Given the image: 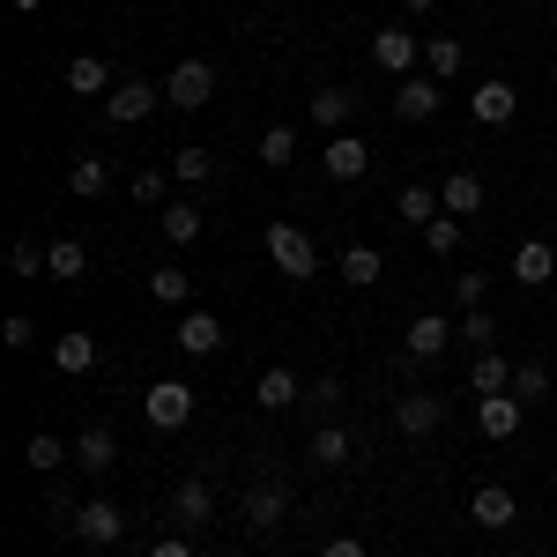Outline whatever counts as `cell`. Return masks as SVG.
<instances>
[{"label":"cell","mask_w":557,"mask_h":557,"mask_svg":"<svg viewBox=\"0 0 557 557\" xmlns=\"http://www.w3.org/2000/svg\"><path fill=\"white\" fill-rule=\"evenodd\" d=\"M268 260L283 268V283H312V268H320V246H312V231L305 223H268Z\"/></svg>","instance_id":"obj_1"},{"label":"cell","mask_w":557,"mask_h":557,"mask_svg":"<svg viewBox=\"0 0 557 557\" xmlns=\"http://www.w3.org/2000/svg\"><path fill=\"white\" fill-rule=\"evenodd\" d=\"M372 67H380V75H401V83H409V75L424 67V38H409L401 23L372 30Z\"/></svg>","instance_id":"obj_2"},{"label":"cell","mask_w":557,"mask_h":557,"mask_svg":"<svg viewBox=\"0 0 557 557\" xmlns=\"http://www.w3.org/2000/svg\"><path fill=\"white\" fill-rule=\"evenodd\" d=\"M209 97H215V67L209 60H178L172 75H164V104H172V112H201Z\"/></svg>","instance_id":"obj_3"},{"label":"cell","mask_w":557,"mask_h":557,"mask_svg":"<svg viewBox=\"0 0 557 557\" xmlns=\"http://www.w3.org/2000/svg\"><path fill=\"white\" fill-rule=\"evenodd\" d=\"M67 528H75V543H89V550H112V543L127 535V513H120L112 498H89V506H75Z\"/></svg>","instance_id":"obj_4"},{"label":"cell","mask_w":557,"mask_h":557,"mask_svg":"<svg viewBox=\"0 0 557 557\" xmlns=\"http://www.w3.org/2000/svg\"><path fill=\"white\" fill-rule=\"evenodd\" d=\"M238 513H246V528H253V535H275V528H283V513H290V491H283L275 475H260L253 491L238 498Z\"/></svg>","instance_id":"obj_5"},{"label":"cell","mask_w":557,"mask_h":557,"mask_svg":"<svg viewBox=\"0 0 557 557\" xmlns=\"http://www.w3.org/2000/svg\"><path fill=\"white\" fill-rule=\"evenodd\" d=\"M438 417H446V401H438L431 386H401V401H394V431H401V438H431Z\"/></svg>","instance_id":"obj_6"},{"label":"cell","mask_w":557,"mask_h":557,"mask_svg":"<svg viewBox=\"0 0 557 557\" xmlns=\"http://www.w3.org/2000/svg\"><path fill=\"white\" fill-rule=\"evenodd\" d=\"M141 417H149L157 431H178L186 417H194V386L186 380H157L149 394H141Z\"/></svg>","instance_id":"obj_7"},{"label":"cell","mask_w":557,"mask_h":557,"mask_svg":"<svg viewBox=\"0 0 557 557\" xmlns=\"http://www.w3.org/2000/svg\"><path fill=\"white\" fill-rule=\"evenodd\" d=\"M461 343V327H454V320H446V312H417V320H409V335H401V349H409V357H446V349Z\"/></svg>","instance_id":"obj_8"},{"label":"cell","mask_w":557,"mask_h":557,"mask_svg":"<svg viewBox=\"0 0 557 557\" xmlns=\"http://www.w3.org/2000/svg\"><path fill=\"white\" fill-rule=\"evenodd\" d=\"M469 112H475V127H506V120L520 112V89L506 83V75H491V83L469 89Z\"/></svg>","instance_id":"obj_9"},{"label":"cell","mask_w":557,"mask_h":557,"mask_svg":"<svg viewBox=\"0 0 557 557\" xmlns=\"http://www.w3.org/2000/svg\"><path fill=\"white\" fill-rule=\"evenodd\" d=\"M520 417H528L520 394H475V431L483 438H520Z\"/></svg>","instance_id":"obj_10"},{"label":"cell","mask_w":557,"mask_h":557,"mask_svg":"<svg viewBox=\"0 0 557 557\" xmlns=\"http://www.w3.org/2000/svg\"><path fill=\"white\" fill-rule=\"evenodd\" d=\"M469 520L475 528H491V535H506L520 520V498L506 491V483H475V498H469Z\"/></svg>","instance_id":"obj_11"},{"label":"cell","mask_w":557,"mask_h":557,"mask_svg":"<svg viewBox=\"0 0 557 557\" xmlns=\"http://www.w3.org/2000/svg\"><path fill=\"white\" fill-rule=\"evenodd\" d=\"M75 469L104 483V475L120 469V431H112V424H89L83 438H75Z\"/></svg>","instance_id":"obj_12"},{"label":"cell","mask_w":557,"mask_h":557,"mask_svg":"<svg viewBox=\"0 0 557 557\" xmlns=\"http://www.w3.org/2000/svg\"><path fill=\"white\" fill-rule=\"evenodd\" d=\"M178 357H215V349H223V320H215L209 305H194V312H186V320H178Z\"/></svg>","instance_id":"obj_13"},{"label":"cell","mask_w":557,"mask_h":557,"mask_svg":"<svg viewBox=\"0 0 557 557\" xmlns=\"http://www.w3.org/2000/svg\"><path fill=\"white\" fill-rule=\"evenodd\" d=\"M172 520L178 528H209L215 520V483L209 475H186V483L172 491Z\"/></svg>","instance_id":"obj_14"},{"label":"cell","mask_w":557,"mask_h":557,"mask_svg":"<svg viewBox=\"0 0 557 557\" xmlns=\"http://www.w3.org/2000/svg\"><path fill=\"white\" fill-rule=\"evenodd\" d=\"M157 104H164V97H157L149 83H120L112 97H104V120H112V127H141Z\"/></svg>","instance_id":"obj_15"},{"label":"cell","mask_w":557,"mask_h":557,"mask_svg":"<svg viewBox=\"0 0 557 557\" xmlns=\"http://www.w3.org/2000/svg\"><path fill=\"white\" fill-rule=\"evenodd\" d=\"M305 120H312L320 134H349V120H357V89H312Z\"/></svg>","instance_id":"obj_16"},{"label":"cell","mask_w":557,"mask_h":557,"mask_svg":"<svg viewBox=\"0 0 557 557\" xmlns=\"http://www.w3.org/2000/svg\"><path fill=\"white\" fill-rule=\"evenodd\" d=\"M320 164H327V178H343V186H357V178L372 172V149H364L357 134H327V157H320Z\"/></svg>","instance_id":"obj_17"},{"label":"cell","mask_w":557,"mask_h":557,"mask_svg":"<svg viewBox=\"0 0 557 557\" xmlns=\"http://www.w3.org/2000/svg\"><path fill=\"white\" fill-rule=\"evenodd\" d=\"M253 401L283 417V409H298V401H305V380H298V372H283V364H268V372L253 380Z\"/></svg>","instance_id":"obj_18"},{"label":"cell","mask_w":557,"mask_h":557,"mask_svg":"<svg viewBox=\"0 0 557 557\" xmlns=\"http://www.w3.org/2000/svg\"><path fill=\"white\" fill-rule=\"evenodd\" d=\"M438 209L469 223V215L483 209V178H475V172H446V178H438Z\"/></svg>","instance_id":"obj_19"},{"label":"cell","mask_w":557,"mask_h":557,"mask_svg":"<svg viewBox=\"0 0 557 557\" xmlns=\"http://www.w3.org/2000/svg\"><path fill=\"white\" fill-rule=\"evenodd\" d=\"M52 364H60L67 380H83V372H97V335H83V327H67V335L52 343Z\"/></svg>","instance_id":"obj_20"},{"label":"cell","mask_w":557,"mask_h":557,"mask_svg":"<svg viewBox=\"0 0 557 557\" xmlns=\"http://www.w3.org/2000/svg\"><path fill=\"white\" fill-rule=\"evenodd\" d=\"M67 89H75V97H112V67H104V60H97V52H75V60H67Z\"/></svg>","instance_id":"obj_21"},{"label":"cell","mask_w":557,"mask_h":557,"mask_svg":"<svg viewBox=\"0 0 557 557\" xmlns=\"http://www.w3.org/2000/svg\"><path fill=\"white\" fill-rule=\"evenodd\" d=\"M394 112H401L409 127H417V120H431V112H438V83H431V75H409V83L394 89Z\"/></svg>","instance_id":"obj_22"},{"label":"cell","mask_w":557,"mask_h":557,"mask_svg":"<svg viewBox=\"0 0 557 557\" xmlns=\"http://www.w3.org/2000/svg\"><path fill=\"white\" fill-rule=\"evenodd\" d=\"M104 186H112V164H104V157H75V164H67V194H75V201H104Z\"/></svg>","instance_id":"obj_23"},{"label":"cell","mask_w":557,"mask_h":557,"mask_svg":"<svg viewBox=\"0 0 557 557\" xmlns=\"http://www.w3.org/2000/svg\"><path fill=\"white\" fill-rule=\"evenodd\" d=\"M513 275L520 283H557V253L543 246V238H520L513 246Z\"/></svg>","instance_id":"obj_24"},{"label":"cell","mask_w":557,"mask_h":557,"mask_svg":"<svg viewBox=\"0 0 557 557\" xmlns=\"http://www.w3.org/2000/svg\"><path fill=\"white\" fill-rule=\"evenodd\" d=\"M475 394H513V364L498 357V349H475V372H469Z\"/></svg>","instance_id":"obj_25"},{"label":"cell","mask_w":557,"mask_h":557,"mask_svg":"<svg viewBox=\"0 0 557 557\" xmlns=\"http://www.w3.org/2000/svg\"><path fill=\"white\" fill-rule=\"evenodd\" d=\"M23 461H30L38 475H52V469H67V461H75V446H67V438H52V431H30Z\"/></svg>","instance_id":"obj_26"},{"label":"cell","mask_w":557,"mask_h":557,"mask_svg":"<svg viewBox=\"0 0 557 557\" xmlns=\"http://www.w3.org/2000/svg\"><path fill=\"white\" fill-rule=\"evenodd\" d=\"M83 268H89V246H83V238H52V246H45V275H60V283H75Z\"/></svg>","instance_id":"obj_27"},{"label":"cell","mask_w":557,"mask_h":557,"mask_svg":"<svg viewBox=\"0 0 557 557\" xmlns=\"http://www.w3.org/2000/svg\"><path fill=\"white\" fill-rule=\"evenodd\" d=\"M461 52H469L461 38H424V75L431 83H454L461 75Z\"/></svg>","instance_id":"obj_28"},{"label":"cell","mask_w":557,"mask_h":557,"mask_svg":"<svg viewBox=\"0 0 557 557\" xmlns=\"http://www.w3.org/2000/svg\"><path fill=\"white\" fill-rule=\"evenodd\" d=\"M394 209H401V223H438V186H417V178H409V186H401V194H394Z\"/></svg>","instance_id":"obj_29"},{"label":"cell","mask_w":557,"mask_h":557,"mask_svg":"<svg viewBox=\"0 0 557 557\" xmlns=\"http://www.w3.org/2000/svg\"><path fill=\"white\" fill-rule=\"evenodd\" d=\"M380 268H386L380 246H349V253H343V283H349V290H372V283H380Z\"/></svg>","instance_id":"obj_30"},{"label":"cell","mask_w":557,"mask_h":557,"mask_svg":"<svg viewBox=\"0 0 557 557\" xmlns=\"http://www.w3.org/2000/svg\"><path fill=\"white\" fill-rule=\"evenodd\" d=\"M201 231H209V223H201L194 201H164V238H172V246H194Z\"/></svg>","instance_id":"obj_31"},{"label":"cell","mask_w":557,"mask_h":557,"mask_svg":"<svg viewBox=\"0 0 557 557\" xmlns=\"http://www.w3.org/2000/svg\"><path fill=\"white\" fill-rule=\"evenodd\" d=\"M312 461H320V469H343V461H349V431L343 424H320V431H312Z\"/></svg>","instance_id":"obj_32"},{"label":"cell","mask_w":557,"mask_h":557,"mask_svg":"<svg viewBox=\"0 0 557 557\" xmlns=\"http://www.w3.org/2000/svg\"><path fill=\"white\" fill-rule=\"evenodd\" d=\"M149 298L157 305H186L194 298V275H186V268H157V275H149Z\"/></svg>","instance_id":"obj_33"},{"label":"cell","mask_w":557,"mask_h":557,"mask_svg":"<svg viewBox=\"0 0 557 557\" xmlns=\"http://www.w3.org/2000/svg\"><path fill=\"white\" fill-rule=\"evenodd\" d=\"M172 178H186V186H209V178H215V157H209V149H194V141H186V149L172 157Z\"/></svg>","instance_id":"obj_34"},{"label":"cell","mask_w":557,"mask_h":557,"mask_svg":"<svg viewBox=\"0 0 557 557\" xmlns=\"http://www.w3.org/2000/svg\"><path fill=\"white\" fill-rule=\"evenodd\" d=\"M164 186H172V164H141V172L127 178V194H134V201H149V209L164 201Z\"/></svg>","instance_id":"obj_35"},{"label":"cell","mask_w":557,"mask_h":557,"mask_svg":"<svg viewBox=\"0 0 557 557\" xmlns=\"http://www.w3.org/2000/svg\"><path fill=\"white\" fill-rule=\"evenodd\" d=\"M290 157H298V127H268V134H260V164H275V172H283Z\"/></svg>","instance_id":"obj_36"},{"label":"cell","mask_w":557,"mask_h":557,"mask_svg":"<svg viewBox=\"0 0 557 557\" xmlns=\"http://www.w3.org/2000/svg\"><path fill=\"white\" fill-rule=\"evenodd\" d=\"M513 394H520V401H543V394H550V364H535V357L513 364Z\"/></svg>","instance_id":"obj_37"},{"label":"cell","mask_w":557,"mask_h":557,"mask_svg":"<svg viewBox=\"0 0 557 557\" xmlns=\"http://www.w3.org/2000/svg\"><path fill=\"white\" fill-rule=\"evenodd\" d=\"M424 246H431L438 260L461 253V215H438V223H424Z\"/></svg>","instance_id":"obj_38"},{"label":"cell","mask_w":557,"mask_h":557,"mask_svg":"<svg viewBox=\"0 0 557 557\" xmlns=\"http://www.w3.org/2000/svg\"><path fill=\"white\" fill-rule=\"evenodd\" d=\"M0 343L8 349H38V320H30V312H8V320H0Z\"/></svg>","instance_id":"obj_39"},{"label":"cell","mask_w":557,"mask_h":557,"mask_svg":"<svg viewBox=\"0 0 557 557\" xmlns=\"http://www.w3.org/2000/svg\"><path fill=\"white\" fill-rule=\"evenodd\" d=\"M461 343H475V349H491V343H498V320H491L483 305H475V312H461Z\"/></svg>","instance_id":"obj_40"},{"label":"cell","mask_w":557,"mask_h":557,"mask_svg":"<svg viewBox=\"0 0 557 557\" xmlns=\"http://www.w3.org/2000/svg\"><path fill=\"white\" fill-rule=\"evenodd\" d=\"M8 268H15V275H45V246L38 238H15V246H8Z\"/></svg>","instance_id":"obj_41"},{"label":"cell","mask_w":557,"mask_h":557,"mask_svg":"<svg viewBox=\"0 0 557 557\" xmlns=\"http://www.w3.org/2000/svg\"><path fill=\"white\" fill-rule=\"evenodd\" d=\"M305 401H320V409H343V380H312V386H305Z\"/></svg>","instance_id":"obj_42"},{"label":"cell","mask_w":557,"mask_h":557,"mask_svg":"<svg viewBox=\"0 0 557 557\" xmlns=\"http://www.w3.org/2000/svg\"><path fill=\"white\" fill-rule=\"evenodd\" d=\"M483 290H491L483 275H461V283H454V298H461V312H475V305H483Z\"/></svg>","instance_id":"obj_43"},{"label":"cell","mask_w":557,"mask_h":557,"mask_svg":"<svg viewBox=\"0 0 557 557\" xmlns=\"http://www.w3.org/2000/svg\"><path fill=\"white\" fill-rule=\"evenodd\" d=\"M149 557H194V543H186V535H157V543H149Z\"/></svg>","instance_id":"obj_44"},{"label":"cell","mask_w":557,"mask_h":557,"mask_svg":"<svg viewBox=\"0 0 557 557\" xmlns=\"http://www.w3.org/2000/svg\"><path fill=\"white\" fill-rule=\"evenodd\" d=\"M320 557H364V543H357V535H335V543H327Z\"/></svg>","instance_id":"obj_45"},{"label":"cell","mask_w":557,"mask_h":557,"mask_svg":"<svg viewBox=\"0 0 557 557\" xmlns=\"http://www.w3.org/2000/svg\"><path fill=\"white\" fill-rule=\"evenodd\" d=\"M401 8H409V15H431V8H438V0H401Z\"/></svg>","instance_id":"obj_46"},{"label":"cell","mask_w":557,"mask_h":557,"mask_svg":"<svg viewBox=\"0 0 557 557\" xmlns=\"http://www.w3.org/2000/svg\"><path fill=\"white\" fill-rule=\"evenodd\" d=\"M8 8H23V15H38V8H45V0H8Z\"/></svg>","instance_id":"obj_47"},{"label":"cell","mask_w":557,"mask_h":557,"mask_svg":"<svg viewBox=\"0 0 557 557\" xmlns=\"http://www.w3.org/2000/svg\"><path fill=\"white\" fill-rule=\"evenodd\" d=\"M550 298H557V283H550Z\"/></svg>","instance_id":"obj_48"}]
</instances>
